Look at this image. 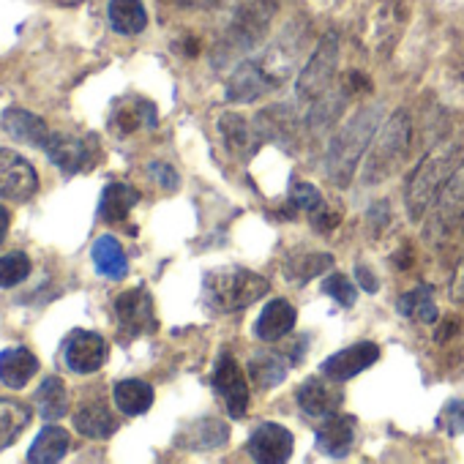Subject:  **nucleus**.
I'll return each instance as SVG.
<instances>
[{
    "label": "nucleus",
    "mask_w": 464,
    "mask_h": 464,
    "mask_svg": "<svg viewBox=\"0 0 464 464\" xmlns=\"http://www.w3.org/2000/svg\"><path fill=\"white\" fill-rule=\"evenodd\" d=\"M290 202H293L298 210H306L309 216H314L320 208H325V199H323L320 188L312 186V183H295L293 191H290Z\"/></svg>",
    "instance_id": "nucleus-39"
},
{
    "label": "nucleus",
    "mask_w": 464,
    "mask_h": 464,
    "mask_svg": "<svg viewBox=\"0 0 464 464\" xmlns=\"http://www.w3.org/2000/svg\"><path fill=\"white\" fill-rule=\"evenodd\" d=\"M31 276V257L25 252H12L6 257H0V287L9 290L23 285Z\"/></svg>",
    "instance_id": "nucleus-36"
},
{
    "label": "nucleus",
    "mask_w": 464,
    "mask_h": 464,
    "mask_svg": "<svg viewBox=\"0 0 464 464\" xmlns=\"http://www.w3.org/2000/svg\"><path fill=\"white\" fill-rule=\"evenodd\" d=\"M150 175H153V178L167 188V191H175V188H178V183H180L178 172H175L169 164H161V161H159V164H150Z\"/></svg>",
    "instance_id": "nucleus-40"
},
{
    "label": "nucleus",
    "mask_w": 464,
    "mask_h": 464,
    "mask_svg": "<svg viewBox=\"0 0 464 464\" xmlns=\"http://www.w3.org/2000/svg\"><path fill=\"white\" fill-rule=\"evenodd\" d=\"M437 429H442L450 437L464 434V399H448L445 401V407L437 415Z\"/></svg>",
    "instance_id": "nucleus-38"
},
{
    "label": "nucleus",
    "mask_w": 464,
    "mask_h": 464,
    "mask_svg": "<svg viewBox=\"0 0 464 464\" xmlns=\"http://www.w3.org/2000/svg\"><path fill=\"white\" fill-rule=\"evenodd\" d=\"M34 410L14 399H0V450H6L28 429Z\"/></svg>",
    "instance_id": "nucleus-32"
},
{
    "label": "nucleus",
    "mask_w": 464,
    "mask_h": 464,
    "mask_svg": "<svg viewBox=\"0 0 464 464\" xmlns=\"http://www.w3.org/2000/svg\"><path fill=\"white\" fill-rule=\"evenodd\" d=\"M216 129H218V137H221L224 148H227L232 156L244 159V156H249V153L255 150L257 134H252L249 121H246L244 115H238V112H224V115L218 118Z\"/></svg>",
    "instance_id": "nucleus-23"
},
{
    "label": "nucleus",
    "mask_w": 464,
    "mask_h": 464,
    "mask_svg": "<svg viewBox=\"0 0 464 464\" xmlns=\"http://www.w3.org/2000/svg\"><path fill=\"white\" fill-rule=\"evenodd\" d=\"M295 320H298L295 306L285 298H274L263 306V312L255 323V336L260 342H279L295 328Z\"/></svg>",
    "instance_id": "nucleus-19"
},
{
    "label": "nucleus",
    "mask_w": 464,
    "mask_h": 464,
    "mask_svg": "<svg viewBox=\"0 0 464 464\" xmlns=\"http://www.w3.org/2000/svg\"><path fill=\"white\" fill-rule=\"evenodd\" d=\"M39 372V358L28 347H9L0 353V382L20 391Z\"/></svg>",
    "instance_id": "nucleus-21"
},
{
    "label": "nucleus",
    "mask_w": 464,
    "mask_h": 464,
    "mask_svg": "<svg viewBox=\"0 0 464 464\" xmlns=\"http://www.w3.org/2000/svg\"><path fill=\"white\" fill-rule=\"evenodd\" d=\"M44 153L66 175H74L80 169H88L91 161H93V148L82 137L69 134V131H53L50 140H47V145H44Z\"/></svg>",
    "instance_id": "nucleus-16"
},
{
    "label": "nucleus",
    "mask_w": 464,
    "mask_h": 464,
    "mask_svg": "<svg viewBox=\"0 0 464 464\" xmlns=\"http://www.w3.org/2000/svg\"><path fill=\"white\" fill-rule=\"evenodd\" d=\"M107 17L112 31L121 36H137L148 25V12L142 6V0H110Z\"/></svg>",
    "instance_id": "nucleus-28"
},
{
    "label": "nucleus",
    "mask_w": 464,
    "mask_h": 464,
    "mask_svg": "<svg viewBox=\"0 0 464 464\" xmlns=\"http://www.w3.org/2000/svg\"><path fill=\"white\" fill-rule=\"evenodd\" d=\"M69 445H72L69 431L50 423L36 434V440H34V445L28 450V461H34V464H55L69 453Z\"/></svg>",
    "instance_id": "nucleus-25"
},
{
    "label": "nucleus",
    "mask_w": 464,
    "mask_h": 464,
    "mask_svg": "<svg viewBox=\"0 0 464 464\" xmlns=\"http://www.w3.org/2000/svg\"><path fill=\"white\" fill-rule=\"evenodd\" d=\"M355 440V418L344 412H334L317 429V450L331 459H344Z\"/></svg>",
    "instance_id": "nucleus-18"
},
{
    "label": "nucleus",
    "mask_w": 464,
    "mask_h": 464,
    "mask_svg": "<svg viewBox=\"0 0 464 464\" xmlns=\"http://www.w3.org/2000/svg\"><path fill=\"white\" fill-rule=\"evenodd\" d=\"M140 202V191L129 183H110L104 191H102V202H99V216L107 221V224H118L123 221L134 205Z\"/></svg>",
    "instance_id": "nucleus-26"
},
{
    "label": "nucleus",
    "mask_w": 464,
    "mask_h": 464,
    "mask_svg": "<svg viewBox=\"0 0 464 464\" xmlns=\"http://www.w3.org/2000/svg\"><path fill=\"white\" fill-rule=\"evenodd\" d=\"M112 123H115V129H118V131H123V134L134 131L140 123H145V126H156V110H153V104H148V102L137 99L134 104H121V107H118V112H115V118H112Z\"/></svg>",
    "instance_id": "nucleus-34"
},
{
    "label": "nucleus",
    "mask_w": 464,
    "mask_h": 464,
    "mask_svg": "<svg viewBox=\"0 0 464 464\" xmlns=\"http://www.w3.org/2000/svg\"><path fill=\"white\" fill-rule=\"evenodd\" d=\"M115 407L123 415H145L153 407V388L145 380H121L112 391Z\"/></svg>",
    "instance_id": "nucleus-30"
},
{
    "label": "nucleus",
    "mask_w": 464,
    "mask_h": 464,
    "mask_svg": "<svg viewBox=\"0 0 464 464\" xmlns=\"http://www.w3.org/2000/svg\"><path fill=\"white\" fill-rule=\"evenodd\" d=\"M34 404H36V412L44 418V420H61L66 412H69V393H66V382L61 377H47L36 396H34Z\"/></svg>",
    "instance_id": "nucleus-33"
},
{
    "label": "nucleus",
    "mask_w": 464,
    "mask_h": 464,
    "mask_svg": "<svg viewBox=\"0 0 464 464\" xmlns=\"http://www.w3.org/2000/svg\"><path fill=\"white\" fill-rule=\"evenodd\" d=\"M412 142V118L407 110H396L372 140V150L363 164V183H380L399 169Z\"/></svg>",
    "instance_id": "nucleus-5"
},
{
    "label": "nucleus",
    "mask_w": 464,
    "mask_h": 464,
    "mask_svg": "<svg viewBox=\"0 0 464 464\" xmlns=\"http://www.w3.org/2000/svg\"><path fill=\"white\" fill-rule=\"evenodd\" d=\"M0 121H4V129H6L9 137H14L23 145H31V148L44 150V145H47V140L53 134L50 126L44 123V118H39V115L28 112V110H20V107H9Z\"/></svg>",
    "instance_id": "nucleus-20"
},
{
    "label": "nucleus",
    "mask_w": 464,
    "mask_h": 464,
    "mask_svg": "<svg viewBox=\"0 0 464 464\" xmlns=\"http://www.w3.org/2000/svg\"><path fill=\"white\" fill-rule=\"evenodd\" d=\"M63 361L74 374H93L107 361V342L96 331H74L63 344Z\"/></svg>",
    "instance_id": "nucleus-12"
},
{
    "label": "nucleus",
    "mask_w": 464,
    "mask_h": 464,
    "mask_svg": "<svg viewBox=\"0 0 464 464\" xmlns=\"http://www.w3.org/2000/svg\"><path fill=\"white\" fill-rule=\"evenodd\" d=\"M39 191V175L34 164L17 150L0 148V199L28 202Z\"/></svg>",
    "instance_id": "nucleus-9"
},
{
    "label": "nucleus",
    "mask_w": 464,
    "mask_h": 464,
    "mask_svg": "<svg viewBox=\"0 0 464 464\" xmlns=\"http://www.w3.org/2000/svg\"><path fill=\"white\" fill-rule=\"evenodd\" d=\"M464 298V279H461V287L456 290V301H461Z\"/></svg>",
    "instance_id": "nucleus-43"
},
{
    "label": "nucleus",
    "mask_w": 464,
    "mask_h": 464,
    "mask_svg": "<svg viewBox=\"0 0 464 464\" xmlns=\"http://www.w3.org/2000/svg\"><path fill=\"white\" fill-rule=\"evenodd\" d=\"M229 440V426L218 418H199L180 434V445L186 450H216L227 445Z\"/></svg>",
    "instance_id": "nucleus-22"
},
{
    "label": "nucleus",
    "mask_w": 464,
    "mask_h": 464,
    "mask_svg": "<svg viewBox=\"0 0 464 464\" xmlns=\"http://www.w3.org/2000/svg\"><path fill=\"white\" fill-rule=\"evenodd\" d=\"M268 290H271V282L266 276H260L257 271L241 268V266L216 268L202 282L205 304L213 312H221V314H232V312L249 309L252 304L266 298Z\"/></svg>",
    "instance_id": "nucleus-4"
},
{
    "label": "nucleus",
    "mask_w": 464,
    "mask_h": 464,
    "mask_svg": "<svg viewBox=\"0 0 464 464\" xmlns=\"http://www.w3.org/2000/svg\"><path fill=\"white\" fill-rule=\"evenodd\" d=\"M290 372V355H279V353H257L249 361V377L257 388L271 391L276 385L285 382Z\"/></svg>",
    "instance_id": "nucleus-29"
},
{
    "label": "nucleus",
    "mask_w": 464,
    "mask_h": 464,
    "mask_svg": "<svg viewBox=\"0 0 464 464\" xmlns=\"http://www.w3.org/2000/svg\"><path fill=\"white\" fill-rule=\"evenodd\" d=\"M74 426L88 440H107V437L115 434L118 420L112 418V412H110V407L104 401H85L74 412Z\"/></svg>",
    "instance_id": "nucleus-24"
},
{
    "label": "nucleus",
    "mask_w": 464,
    "mask_h": 464,
    "mask_svg": "<svg viewBox=\"0 0 464 464\" xmlns=\"http://www.w3.org/2000/svg\"><path fill=\"white\" fill-rule=\"evenodd\" d=\"M301 47H304V34L298 31V25H290L276 42H271L260 55H255L260 72L266 74V80L271 82L274 91L293 74Z\"/></svg>",
    "instance_id": "nucleus-7"
},
{
    "label": "nucleus",
    "mask_w": 464,
    "mask_h": 464,
    "mask_svg": "<svg viewBox=\"0 0 464 464\" xmlns=\"http://www.w3.org/2000/svg\"><path fill=\"white\" fill-rule=\"evenodd\" d=\"M396 312L404 314L407 320L412 323H423V325H431L440 320V312H437V304H434V290L431 285H418L412 287L410 293H404L399 301H396Z\"/></svg>",
    "instance_id": "nucleus-27"
},
{
    "label": "nucleus",
    "mask_w": 464,
    "mask_h": 464,
    "mask_svg": "<svg viewBox=\"0 0 464 464\" xmlns=\"http://www.w3.org/2000/svg\"><path fill=\"white\" fill-rule=\"evenodd\" d=\"M377 358H380V347L374 342H355L353 347H344V350L334 353L331 358H325L320 372L325 380L347 382V380L358 377L361 372H366L369 366H374Z\"/></svg>",
    "instance_id": "nucleus-13"
},
{
    "label": "nucleus",
    "mask_w": 464,
    "mask_h": 464,
    "mask_svg": "<svg viewBox=\"0 0 464 464\" xmlns=\"http://www.w3.org/2000/svg\"><path fill=\"white\" fill-rule=\"evenodd\" d=\"M115 317L121 331L134 339L142 334H153L156 331V312H153V298L145 287H134L126 290L115 298Z\"/></svg>",
    "instance_id": "nucleus-10"
},
{
    "label": "nucleus",
    "mask_w": 464,
    "mask_h": 464,
    "mask_svg": "<svg viewBox=\"0 0 464 464\" xmlns=\"http://www.w3.org/2000/svg\"><path fill=\"white\" fill-rule=\"evenodd\" d=\"M323 293L331 295L344 309H353L355 301H358V290H355V285L344 274H328L325 282H323Z\"/></svg>",
    "instance_id": "nucleus-37"
},
{
    "label": "nucleus",
    "mask_w": 464,
    "mask_h": 464,
    "mask_svg": "<svg viewBox=\"0 0 464 464\" xmlns=\"http://www.w3.org/2000/svg\"><path fill=\"white\" fill-rule=\"evenodd\" d=\"M355 274H358V282L363 285V290H366V293H377V290H380V282L374 279V274H372L366 266H358V268H355Z\"/></svg>",
    "instance_id": "nucleus-41"
},
{
    "label": "nucleus",
    "mask_w": 464,
    "mask_h": 464,
    "mask_svg": "<svg viewBox=\"0 0 464 464\" xmlns=\"http://www.w3.org/2000/svg\"><path fill=\"white\" fill-rule=\"evenodd\" d=\"M93 266H96V271L102 274V276H107V279H123L126 274H129V260H126V252H123V246L112 238V236H102V238H96V244H93Z\"/></svg>",
    "instance_id": "nucleus-31"
},
{
    "label": "nucleus",
    "mask_w": 464,
    "mask_h": 464,
    "mask_svg": "<svg viewBox=\"0 0 464 464\" xmlns=\"http://www.w3.org/2000/svg\"><path fill=\"white\" fill-rule=\"evenodd\" d=\"M274 88L271 82L266 80V74L260 72L257 61L255 58H244L238 61V66L232 69L227 85H224V99L232 102V104H249V102H257L263 96H268Z\"/></svg>",
    "instance_id": "nucleus-15"
},
{
    "label": "nucleus",
    "mask_w": 464,
    "mask_h": 464,
    "mask_svg": "<svg viewBox=\"0 0 464 464\" xmlns=\"http://www.w3.org/2000/svg\"><path fill=\"white\" fill-rule=\"evenodd\" d=\"M331 382L334 380L325 382L323 377H309V380L301 382V388L295 393V401H298L304 415H309V418H328V415H334L342 407L344 393H342L339 385H331Z\"/></svg>",
    "instance_id": "nucleus-17"
},
{
    "label": "nucleus",
    "mask_w": 464,
    "mask_h": 464,
    "mask_svg": "<svg viewBox=\"0 0 464 464\" xmlns=\"http://www.w3.org/2000/svg\"><path fill=\"white\" fill-rule=\"evenodd\" d=\"M213 391L224 399V407L229 412V418H244L246 407H249V382L246 374L241 369V363L236 361V355L221 353L213 369Z\"/></svg>",
    "instance_id": "nucleus-8"
},
{
    "label": "nucleus",
    "mask_w": 464,
    "mask_h": 464,
    "mask_svg": "<svg viewBox=\"0 0 464 464\" xmlns=\"http://www.w3.org/2000/svg\"><path fill=\"white\" fill-rule=\"evenodd\" d=\"M334 266V257L325 252H309V255H298L290 263V276H295V282H309L314 276H323L328 268Z\"/></svg>",
    "instance_id": "nucleus-35"
},
{
    "label": "nucleus",
    "mask_w": 464,
    "mask_h": 464,
    "mask_svg": "<svg viewBox=\"0 0 464 464\" xmlns=\"http://www.w3.org/2000/svg\"><path fill=\"white\" fill-rule=\"evenodd\" d=\"M382 126V107L380 104H369L363 110H358L342 129L339 134L331 140L328 150H325V175L331 183H336L339 188L350 186L363 153L369 150L377 129Z\"/></svg>",
    "instance_id": "nucleus-1"
},
{
    "label": "nucleus",
    "mask_w": 464,
    "mask_h": 464,
    "mask_svg": "<svg viewBox=\"0 0 464 464\" xmlns=\"http://www.w3.org/2000/svg\"><path fill=\"white\" fill-rule=\"evenodd\" d=\"M293 448H295L293 431L282 423H274V420L260 423L246 442L249 456L260 464H285V461H290Z\"/></svg>",
    "instance_id": "nucleus-11"
},
{
    "label": "nucleus",
    "mask_w": 464,
    "mask_h": 464,
    "mask_svg": "<svg viewBox=\"0 0 464 464\" xmlns=\"http://www.w3.org/2000/svg\"><path fill=\"white\" fill-rule=\"evenodd\" d=\"M336 69H339V36L325 34L295 80V96L309 104L317 102L331 88Z\"/></svg>",
    "instance_id": "nucleus-6"
},
{
    "label": "nucleus",
    "mask_w": 464,
    "mask_h": 464,
    "mask_svg": "<svg viewBox=\"0 0 464 464\" xmlns=\"http://www.w3.org/2000/svg\"><path fill=\"white\" fill-rule=\"evenodd\" d=\"M276 12L279 0H246V4H241V9L236 12V17H232V23L210 53L213 69H227L229 63L244 61L257 44H263Z\"/></svg>",
    "instance_id": "nucleus-2"
},
{
    "label": "nucleus",
    "mask_w": 464,
    "mask_h": 464,
    "mask_svg": "<svg viewBox=\"0 0 464 464\" xmlns=\"http://www.w3.org/2000/svg\"><path fill=\"white\" fill-rule=\"evenodd\" d=\"M434 218L426 227V238H445L448 232L464 218V172L459 169L453 180L445 186V191L434 202Z\"/></svg>",
    "instance_id": "nucleus-14"
},
{
    "label": "nucleus",
    "mask_w": 464,
    "mask_h": 464,
    "mask_svg": "<svg viewBox=\"0 0 464 464\" xmlns=\"http://www.w3.org/2000/svg\"><path fill=\"white\" fill-rule=\"evenodd\" d=\"M9 221H12V216H9V210L0 205V244L6 241V232H9Z\"/></svg>",
    "instance_id": "nucleus-42"
},
{
    "label": "nucleus",
    "mask_w": 464,
    "mask_h": 464,
    "mask_svg": "<svg viewBox=\"0 0 464 464\" xmlns=\"http://www.w3.org/2000/svg\"><path fill=\"white\" fill-rule=\"evenodd\" d=\"M464 164V145L450 142L442 148H434L412 172L407 188H404V205L412 221L423 218L426 210L437 202V197L445 191V186L453 180V175Z\"/></svg>",
    "instance_id": "nucleus-3"
}]
</instances>
